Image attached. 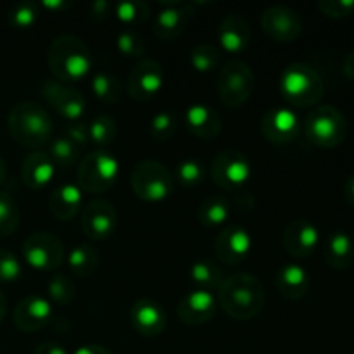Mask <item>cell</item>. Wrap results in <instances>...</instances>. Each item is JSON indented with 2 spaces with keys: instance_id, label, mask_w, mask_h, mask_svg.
<instances>
[{
  "instance_id": "cell-38",
  "label": "cell",
  "mask_w": 354,
  "mask_h": 354,
  "mask_svg": "<svg viewBox=\"0 0 354 354\" xmlns=\"http://www.w3.org/2000/svg\"><path fill=\"white\" fill-rule=\"evenodd\" d=\"M19 227V207L10 194L0 190V239L9 237Z\"/></svg>"
},
{
  "instance_id": "cell-46",
  "label": "cell",
  "mask_w": 354,
  "mask_h": 354,
  "mask_svg": "<svg viewBox=\"0 0 354 354\" xmlns=\"http://www.w3.org/2000/svg\"><path fill=\"white\" fill-rule=\"evenodd\" d=\"M109 7V2H106V0H97V2H93L92 6H90V16H92L93 19H104V17H107Z\"/></svg>"
},
{
  "instance_id": "cell-29",
  "label": "cell",
  "mask_w": 354,
  "mask_h": 354,
  "mask_svg": "<svg viewBox=\"0 0 354 354\" xmlns=\"http://www.w3.org/2000/svg\"><path fill=\"white\" fill-rule=\"evenodd\" d=\"M189 279L196 286V289L214 292V290H218L220 283L223 282L225 277L223 270L220 268L218 263L211 261V259H197L190 265Z\"/></svg>"
},
{
  "instance_id": "cell-17",
  "label": "cell",
  "mask_w": 354,
  "mask_h": 354,
  "mask_svg": "<svg viewBox=\"0 0 354 354\" xmlns=\"http://www.w3.org/2000/svg\"><path fill=\"white\" fill-rule=\"evenodd\" d=\"M218 310L216 294L209 290L194 289L180 299L176 306V315L183 325L189 327H199L207 324L214 317Z\"/></svg>"
},
{
  "instance_id": "cell-27",
  "label": "cell",
  "mask_w": 354,
  "mask_h": 354,
  "mask_svg": "<svg viewBox=\"0 0 354 354\" xmlns=\"http://www.w3.org/2000/svg\"><path fill=\"white\" fill-rule=\"evenodd\" d=\"M325 261L334 270H348L354 261V241L346 232H332L324 244Z\"/></svg>"
},
{
  "instance_id": "cell-15",
  "label": "cell",
  "mask_w": 354,
  "mask_h": 354,
  "mask_svg": "<svg viewBox=\"0 0 354 354\" xmlns=\"http://www.w3.org/2000/svg\"><path fill=\"white\" fill-rule=\"evenodd\" d=\"M54 310L52 303L44 296L31 294L16 304L12 313L14 325L24 334H35L50 322Z\"/></svg>"
},
{
  "instance_id": "cell-13",
  "label": "cell",
  "mask_w": 354,
  "mask_h": 354,
  "mask_svg": "<svg viewBox=\"0 0 354 354\" xmlns=\"http://www.w3.org/2000/svg\"><path fill=\"white\" fill-rule=\"evenodd\" d=\"M261 28L266 37L279 44H290L303 33V19L287 6H270L261 14Z\"/></svg>"
},
{
  "instance_id": "cell-28",
  "label": "cell",
  "mask_w": 354,
  "mask_h": 354,
  "mask_svg": "<svg viewBox=\"0 0 354 354\" xmlns=\"http://www.w3.org/2000/svg\"><path fill=\"white\" fill-rule=\"evenodd\" d=\"M100 256L97 249L90 244H78L69 251L68 266L78 279H88L99 270Z\"/></svg>"
},
{
  "instance_id": "cell-32",
  "label": "cell",
  "mask_w": 354,
  "mask_h": 354,
  "mask_svg": "<svg viewBox=\"0 0 354 354\" xmlns=\"http://www.w3.org/2000/svg\"><path fill=\"white\" fill-rule=\"evenodd\" d=\"M189 61L197 73H211L220 68L221 50L213 44L201 41L192 47L189 54Z\"/></svg>"
},
{
  "instance_id": "cell-34",
  "label": "cell",
  "mask_w": 354,
  "mask_h": 354,
  "mask_svg": "<svg viewBox=\"0 0 354 354\" xmlns=\"http://www.w3.org/2000/svg\"><path fill=\"white\" fill-rule=\"evenodd\" d=\"M48 301L59 306H69L76 297V283L75 280L64 273H57L52 277L47 283Z\"/></svg>"
},
{
  "instance_id": "cell-10",
  "label": "cell",
  "mask_w": 354,
  "mask_h": 354,
  "mask_svg": "<svg viewBox=\"0 0 354 354\" xmlns=\"http://www.w3.org/2000/svg\"><path fill=\"white\" fill-rule=\"evenodd\" d=\"M251 175V161L241 151H221L211 162V176L223 190H239L249 182Z\"/></svg>"
},
{
  "instance_id": "cell-5",
  "label": "cell",
  "mask_w": 354,
  "mask_h": 354,
  "mask_svg": "<svg viewBox=\"0 0 354 354\" xmlns=\"http://www.w3.org/2000/svg\"><path fill=\"white\" fill-rule=\"evenodd\" d=\"M130 187L145 203H162L175 190V176L156 159H142L131 168Z\"/></svg>"
},
{
  "instance_id": "cell-23",
  "label": "cell",
  "mask_w": 354,
  "mask_h": 354,
  "mask_svg": "<svg viewBox=\"0 0 354 354\" xmlns=\"http://www.w3.org/2000/svg\"><path fill=\"white\" fill-rule=\"evenodd\" d=\"M162 9L156 14L152 31L162 41H171L185 31L189 12L183 2H161Z\"/></svg>"
},
{
  "instance_id": "cell-31",
  "label": "cell",
  "mask_w": 354,
  "mask_h": 354,
  "mask_svg": "<svg viewBox=\"0 0 354 354\" xmlns=\"http://www.w3.org/2000/svg\"><path fill=\"white\" fill-rule=\"evenodd\" d=\"M90 88L93 95L104 104H118L123 99V85L111 73H95L90 80Z\"/></svg>"
},
{
  "instance_id": "cell-40",
  "label": "cell",
  "mask_w": 354,
  "mask_h": 354,
  "mask_svg": "<svg viewBox=\"0 0 354 354\" xmlns=\"http://www.w3.org/2000/svg\"><path fill=\"white\" fill-rule=\"evenodd\" d=\"M176 116L169 111H161V113L154 114V118L151 120L149 124V131H151V137L156 142H168L171 140L173 135L176 133Z\"/></svg>"
},
{
  "instance_id": "cell-9",
  "label": "cell",
  "mask_w": 354,
  "mask_h": 354,
  "mask_svg": "<svg viewBox=\"0 0 354 354\" xmlns=\"http://www.w3.org/2000/svg\"><path fill=\"white\" fill-rule=\"evenodd\" d=\"M64 245L57 235L33 232L23 242V258L28 266L40 272H52L64 263Z\"/></svg>"
},
{
  "instance_id": "cell-7",
  "label": "cell",
  "mask_w": 354,
  "mask_h": 354,
  "mask_svg": "<svg viewBox=\"0 0 354 354\" xmlns=\"http://www.w3.org/2000/svg\"><path fill=\"white\" fill-rule=\"evenodd\" d=\"M120 159L106 149L88 152L76 173V185L88 194L107 192L120 178Z\"/></svg>"
},
{
  "instance_id": "cell-4",
  "label": "cell",
  "mask_w": 354,
  "mask_h": 354,
  "mask_svg": "<svg viewBox=\"0 0 354 354\" xmlns=\"http://www.w3.org/2000/svg\"><path fill=\"white\" fill-rule=\"evenodd\" d=\"M280 92L296 107H313L324 97L325 85L320 73L306 62H292L280 75Z\"/></svg>"
},
{
  "instance_id": "cell-11",
  "label": "cell",
  "mask_w": 354,
  "mask_h": 354,
  "mask_svg": "<svg viewBox=\"0 0 354 354\" xmlns=\"http://www.w3.org/2000/svg\"><path fill=\"white\" fill-rule=\"evenodd\" d=\"M165 86V69L154 59H138L128 75V95L138 102H147L161 93Z\"/></svg>"
},
{
  "instance_id": "cell-14",
  "label": "cell",
  "mask_w": 354,
  "mask_h": 354,
  "mask_svg": "<svg viewBox=\"0 0 354 354\" xmlns=\"http://www.w3.org/2000/svg\"><path fill=\"white\" fill-rule=\"evenodd\" d=\"M82 232L93 241H106L116 232L118 213L107 199H92L82 209Z\"/></svg>"
},
{
  "instance_id": "cell-41",
  "label": "cell",
  "mask_w": 354,
  "mask_h": 354,
  "mask_svg": "<svg viewBox=\"0 0 354 354\" xmlns=\"http://www.w3.org/2000/svg\"><path fill=\"white\" fill-rule=\"evenodd\" d=\"M116 48L124 57L142 59L145 52V41L135 30H123L116 37Z\"/></svg>"
},
{
  "instance_id": "cell-12",
  "label": "cell",
  "mask_w": 354,
  "mask_h": 354,
  "mask_svg": "<svg viewBox=\"0 0 354 354\" xmlns=\"http://www.w3.org/2000/svg\"><path fill=\"white\" fill-rule=\"evenodd\" d=\"M41 97L47 100L48 106L68 121H80V118L85 114L86 100L82 92L73 88L71 85L57 82L54 78L44 80L40 86Z\"/></svg>"
},
{
  "instance_id": "cell-16",
  "label": "cell",
  "mask_w": 354,
  "mask_h": 354,
  "mask_svg": "<svg viewBox=\"0 0 354 354\" xmlns=\"http://www.w3.org/2000/svg\"><path fill=\"white\" fill-rule=\"evenodd\" d=\"M259 128L266 140L282 145L296 140L301 131V120L292 109L275 107V109L266 111L265 116L261 118Z\"/></svg>"
},
{
  "instance_id": "cell-19",
  "label": "cell",
  "mask_w": 354,
  "mask_h": 354,
  "mask_svg": "<svg viewBox=\"0 0 354 354\" xmlns=\"http://www.w3.org/2000/svg\"><path fill=\"white\" fill-rule=\"evenodd\" d=\"M131 327L144 337H158L166 330L168 317L165 308L152 299H138L130 308Z\"/></svg>"
},
{
  "instance_id": "cell-1",
  "label": "cell",
  "mask_w": 354,
  "mask_h": 354,
  "mask_svg": "<svg viewBox=\"0 0 354 354\" xmlns=\"http://www.w3.org/2000/svg\"><path fill=\"white\" fill-rule=\"evenodd\" d=\"M216 299L228 317L235 320H252L265 308V286L251 273H235L225 277L216 290Z\"/></svg>"
},
{
  "instance_id": "cell-22",
  "label": "cell",
  "mask_w": 354,
  "mask_h": 354,
  "mask_svg": "<svg viewBox=\"0 0 354 354\" xmlns=\"http://www.w3.org/2000/svg\"><path fill=\"white\" fill-rule=\"evenodd\" d=\"M185 127L194 137L203 138V140H213L223 130V120L211 106L196 102L187 107Z\"/></svg>"
},
{
  "instance_id": "cell-2",
  "label": "cell",
  "mask_w": 354,
  "mask_h": 354,
  "mask_svg": "<svg viewBox=\"0 0 354 354\" xmlns=\"http://www.w3.org/2000/svg\"><path fill=\"white\" fill-rule=\"evenodd\" d=\"M47 66L57 82L71 85L82 82L93 68V57L85 41L76 35H59L47 50Z\"/></svg>"
},
{
  "instance_id": "cell-48",
  "label": "cell",
  "mask_w": 354,
  "mask_h": 354,
  "mask_svg": "<svg viewBox=\"0 0 354 354\" xmlns=\"http://www.w3.org/2000/svg\"><path fill=\"white\" fill-rule=\"evenodd\" d=\"M41 7H45L47 10H52V12H59V10H64L68 7H71V2H64V0H44Z\"/></svg>"
},
{
  "instance_id": "cell-39",
  "label": "cell",
  "mask_w": 354,
  "mask_h": 354,
  "mask_svg": "<svg viewBox=\"0 0 354 354\" xmlns=\"http://www.w3.org/2000/svg\"><path fill=\"white\" fill-rule=\"evenodd\" d=\"M176 182L183 187H197L204 182L206 178V168L197 159H183L176 165L175 169Z\"/></svg>"
},
{
  "instance_id": "cell-20",
  "label": "cell",
  "mask_w": 354,
  "mask_h": 354,
  "mask_svg": "<svg viewBox=\"0 0 354 354\" xmlns=\"http://www.w3.org/2000/svg\"><path fill=\"white\" fill-rule=\"evenodd\" d=\"M282 244L292 258H308L320 244V232L310 220H294L283 230Z\"/></svg>"
},
{
  "instance_id": "cell-3",
  "label": "cell",
  "mask_w": 354,
  "mask_h": 354,
  "mask_svg": "<svg viewBox=\"0 0 354 354\" xmlns=\"http://www.w3.org/2000/svg\"><path fill=\"white\" fill-rule=\"evenodd\" d=\"M52 118L44 106L35 100L17 102L7 116L9 133L17 144L30 149H38L48 145L52 140Z\"/></svg>"
},
{
  "instance_id": "cell-8",
  "label": "cell",
  "mask_w": 354,
  "mask_h": 354,
  "mask_svg": "<svg viewBox=\"0 0 354 354\" xmlns=\"http://www.w3.org/2000/svg\"><path fill=\"white\" fill-rule=\"evenodd\" d=\"M256 78L251 66L244 61H230L218 73V95L227 107H241L251 99Z\"/></svg>"
},
{
  "instance_id": "cell-26",
  "label": "cell",
  "mask_w": 354,
  "mask_h": 354,
  "mask_svg": "<svg viewBox=\"0 0 354 354\" xmlns=\"http://www.w3.org/2000/svg\"><path fill=\"white\" fill-rule=\"evenodd\" d=\"M83 190L76 183H61L48 196V209L59 221L73 220L80 213L83 203Z\"/></svg>"
},
{
  "instance_id": "cell-50",
  "label": "cell",
  "mask_w": 354,
  "mask_h": 354,
  "mask_svg": "<svg viewBox=\"0 0 354 354\" xmlns=\"http://www.w3.org/2000/svg\"><path fill=\"white\" fill-rule=\"evenodd\" d=\"M344 197L349 204L354 207V175L349 176L344 183Z\"/></svg>"
},
{
  "instance_id": "cell-42",
  "label": "cell",
  "mask_w": 354,
  "mask_h": 354,
  "mask_svg": "<svg viewBox=\"0 0 354 354\" xmlns=\"http://www.w3.org/2000/svg\"><path fill=\"white\" fill-rule=\"evenodd\" d=\"M23 275V266L10 249L0 248V282H16Z\"/></svg>"
},
{
  "instance_id": "cell-37",
  "label": "cell",
  "mask_w": 354,
  "mask_h": 354,
  "mask_svg": "<svg viewBox=\"0 0 354 354\" xmlns=\"http://www.w3.org/2000/svg\"><path fill=\"white\" fill-rule=\"evenodd\" d=\"M40 17V10H38V3L30 2V0H23V2L14 3L7 14V21L16 30H28V28L35 26Z\"/></svg>"
},
{
  "instance_id": "cell-36",
  "label": "cell",
  "mask_w": 354,
  "mask_h": 354,
  "mask_svg": "<svg viewBox=\"0 0 354 354\" xmlns=\"http://www.w3.org/2000/svg\"><path fill=\"white\" fill-rule=\"evenodd\" d=\"M90 142H93L99 147L113 144L118 135V124L113 116L109 114H99L88 123Z\"/></svg>"
},
{
  "instance_id": "cell-44",
  "label": "cell",
  "mask_w": 354,
  "mask_h": 354,
  "mask_svg": "<svg viewBox=\"0 0 354 354\" xmlns=\"http://www.w3.org/2000/svg\"><path fill=\"white\" fill-rule=\"evenodd\" d=\"M66 137L76 145V147H85L86 144L90 142V135H88V124L83 123V121H73L66 127Z\"/></svg>"
},
{
  "instance_id": "cell-47",
  "label": "cell",
  "mask_w": 354,
  "mask_h": 354,
  "mask_svg": "<svg viewBox=\"0 0 354 354\" xmlns=\"http://www.w3.org/2000/svg\"><path fill=\"white\" fill-rule=\"evenodd\" d=\"M73 354H113V353H111V349L104 348V346L100 344H83L80 346V348Z\"/></svg>"
},
{
  "instance_id": "cell-35",
  "label": "cell",
  "mask_w": 354,
  "mask_h": 354,
  "mask_svg": "<svg viewBox=\"0 0 354 354\" xmlns=\"http://www.w3.org/2000/svg\"><path fill=\"white\" fill-rule=\"evenodd\" d=\"M151 7L144 0H123L114 6V16L127 26H137L147 21Z\"/></svg>"
},
{
  "instance_id": "cell-21",
  "label": "cell",
  "mask_w": 354,
  "mask_h": 354,
  "mask_svg": "<svg viewBox=\"0 0 354 354\" xmlns=\"http://www.w3.org/2000/svg\"><path fill=\"white\" fill-rule=\"evenodd\" d=\"M218 44L228 54H242L251 44V24L241 14H227L218 24Z\"/></svg>"
},
{
  "instance_id": "cell-51",
  "label": "cell",
  "mask_w": 354,
  "mask_h": 354,
  "mask_svg": "<svg viewBox=\"0 0 354 354\" xmlns=\"http://www.w3.org/2000/svg\"><path fill=\"white\" fill-rule=\"evenodd\" d=\"M6 311H7V301H6V296H3V292L0 290V324H2V320L6 318Z\"/></svg>"
},
{
  "instance_id": "cell-25",
  "label": "cell",
  "mask_w": 354,
  "mask_h": 354,
  "mask_svg": "<svg viewBox=\"0 0 354 354\" xmlns=\"http://www.w3.org/2000/svg\"><path fill=\"white\" fill-rule=\"evenodd\" d=\"M55 175V165L50 156L44 151H35L24 158L21 165V178L24 185L40 190L52 182Z\"/></svg>"
},
{
  "instance_id": "cell-30",
  "label": "cell",
  "mask_w": 354,
  "mask_h": 354,
  "mask_svg": "<svg viewBox=\"0 0 354 354\" xmlns=\"http://www.w3.org/2000/svg\"><path fill=\"white\" fill-rule=\"evenodd\" d=\"M232 216V206L223 196H209L201 203L197 218L207 228L221 227Z\"/></svg>"
},
{
  "instance_id": "cell-49",
  "label": "cell",
  "mask_w": 354,
  "mask_h": 354,
  "mask_svg": "<svg viewBox=\"0 0 354 354\" xmlns=\"http://www.w3.org/2000/svg\"><path fill=\"white\" fill-rule=\"evenodd\" d=\"M342 73L348 80H354V50L346 55L344 62H342Z\"/></svg>"
},
{
  "instance_id": "cell-18",
  "label": "cell",
  "mask_w": 354,
  "mask_h": 354,
  "mask_svg": "<svg viewBox=\"0 0 354 354\" xmlns=\"http://www.w3.org/2000/svg\"><path fill=\"white\" fill-rule=\"evenodd\" d=\"M252 251V237L241 225H228L216 239V256L225 265H241Z\"/></svg>"
},
{
  "instance_id": "cell-6",
  "label": "cell",
  "mask_w": 354,
  "mask_h": 354,
  "mask_svg": "<svg viewBox=\"0 0 354 354\" xmlns=\"http://www.w3.org/2000/svg\"><path fill=\"white\" fill-rule=\"evenodd\" d=\"M349 124L341 109L324 104L311 111L304 120V133L308 140L322 149H335L346 140Z\"/></svg>"
},
{
  "instance_id": "cell-43",
  "label": "cell",
  "mask_w": 354,
  "mask_h": 354,
  "mask_svg": "<svg viewBox=\"0 0 354 354\" xmlns=\"http://www.w3.org/2000/svg\"><path fill=\"white\" fill-rule=\"evenodd\" d=\"M317 6L322 14L332 19H344L354 12V0H320Z\"/></svg>"
},
{
  "instance_id": "cell-24",
  "label": "cell",
  "mask_w": 354,
  "mask_h": 354,
  "mask_svg": "<svg viewBox=\"0 0 354 354\" xmlns=\"http://www.w3.org/2000/svg\"><path fill=\"white\" fill-rule=\"evenodd\" d=\"M277 290L282 297L289 301H299L310 292L311 280L306 268L296 263H286L280 266L275 275Z\"/></svg>"
},
{
  "instance_id": "cell-52",
  "label": "cell",
  "mask_w": 354,
  "mask_h": 354,
  "mask_svg": "<svg viewBox=\"0 0 354 354\" xmlns=\"http://www.w3.org/2000/svg\"><path fill=\"white\" fill-rule=\"evenodd\" d=\"M7 180V165L2 158H0V185Z\"/></svg>"
},
{
  "instance_id": "cell-33",
  "label": "cell",
  "mask_w": 354,
  "mask_h": 354,
  "mask_svg": "<svg viewBox=\"0 0 354 354\" xmlns=\"http://www.w3.org/2000/svg\"><path fill=\"white\" fill-rule=\"evenodd\" d=\"M47 154L54 161L55 168H71L80 158V147H76L66 135H61L48 142Z\"/></svg>"
},
{
  "instance_id": "cell-45",
  "label": "cell",
  "mask_w": 354,
  "mask_h": 354,
  "mask_svg": "<svg viewBox=\"0 0 354 354\" xmlns=\"http://www.w3.org/2000/svg\"><path fill=\"white\" fill-rule=\"evenodd\" d=\"M33 354H68V351L57 342H41L35 348Z\"/></svg>"
}]
</instances>
